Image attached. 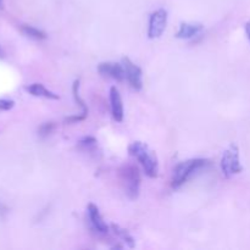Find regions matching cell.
Listing matches in <instances>:
<instances>
[{"label": "cell", "mask_w": 250, "mask_h": 250, "mask_svg": "<svg viewBox=\"0 0 250 250\" xmlns=\"http://www.w3.org/2000/svg\"><path fill=\"white\" fill-rule=\"evenodd\" d=\"M129 155L136 158L138 163L143 167L144 172L148 177L155 178L158 177L159 172V163L155 153L150 150L148 146L143 142H133L128 146Z\"/></svg>", "instance_id": "obj_1"}, {"label": "cell", "mask_w": 250, "mask_h": 250, "mask_svg": "<svg viewBox=\"0 0 250 250\" xmlns=\"http://www.w3.org/2000/svg\"><path fill=\"white\" fill-rule=\"evenodd\" d=\"M119 178L127 197L132 200L137 199L139 195L142 182L141 172H139L138 167L131 165V164L122 165L119 168Z\"/></svg>", "instance_id": "obj_2"}, {"label": "cell", "mask_w": 250, "mask_h": 250, "mask_svg": "<svg viewBox=\"0 0 250 250\" xmlns=\"http://www.w3.org/2000/svg\"><path fill=\"white\" fill-rule=\"evenodd\" d=\"M207 165L208 160H204V159H190V160H186L178 164L172 173V180H171L172 188L177 189V188L182 187L193 175H195L198 171H200Z\"/></svg>", "instance_id": "obj_3"}, {"label": "cell", "mask_w": 250, "mask_h": 250, "mask_svg": "<svg viewBox=\"0 0 250 250\" xmlns=\"http://www.w3.org/2000/svg\"><path fill=\"white\" fill-rule=\"evenodd\" d=\"M221 170L226 178L238 175L243 171V166L239 160V149L236 144H231L222 154Z\"/></svg>", "instance_id": "obj_4"}, {"label": "cell", "mask_w": 250, "mask_h": 250, "mask_svg": "<svg viewBox=\"0 0 250 250\" xmlns=\"http://www.w3.org/2000/svg\"><path fill=\"white\" fill-rule=\"evenodd\" d=\"M167 26V11L159 9L154 11L149 17L148 37L150 39L160 38Z\"/></svg>", "instance_id": "obj_5"}, {"label": "cell", "mask_w": 250, "mask_h": 250, "mask_svg": "<svg viewBox=\"0 0 250 250\" xmlns=\"http://www.w3.org/2000/svg\"><path fill=\"white\" fill-rule=\"evenodd\" d=\"M122 66L125 70V77L128 81L131 87L136 90H141L143 88V72L139 66L132 62L129 58L122 59Z\"/></svg>", "instance_id": "obj_6"}, {"label": "cell", "mask_w": 250, "mask_h": 250, "mask_svg": "<svg viewBox=\"0 0 250 250\" xmlns=\"http://www.w3.org/2000/svg\"><path fill=\"white\" fill-rule=\"evenodd\" d=\"M98 72L103 76V77L111 78V80L117 81V82H122L125 80V70L122 63L116 62H102L98 66Z\"/></svg>", "instance_id": "obj_7"}, {"label": "cell", "mask_w": 250, "mask_h": 250, "mask_svg": "<svg viewBox=\"0 0 250 250\" xmlns=\"http://www.w3.org/2000/svg\"><path fill=\"white\" fill-rule=\"evenodd\" d=\"M110 106H111V114L112 117L116 122L124 121L125 110H124V103H122L121 94H120L119 89L116 87L110 88Z\"/></svg>", "instance_id": "obj_8"}, {"label": "cell", "mask_w": 250, "mask_h": 250, "mask_svg": "<svg viewBox=\"0 0 250 250\" xmlns=\"http://www.w3.org/2000/svg\"><path fill=\"white\" fill-rule=\"evenodd\" d=\"M88 219H89L90 225H92L93 229L97 231L98 233H107L109 231V226L106 225V222L104 221L103 216L100 215L99 209H98L97 205L89 204L88 205Z\"/></svg>", "instance_id": "obj_9"}, {"label": "cell", "mask_w": 250, "mask_h": 250, "mask_svg": "<svg viewBox=\"0 0 250 250\" xmlns=\"http://www.w3.org/2000/svg\"><path fill=\"white\" fill-rule=\"evenodd\" d=\"M204 26L202 23H197V22H183L180 24V28H178L176 37L178 39H190L193 37L198 36L199 33H202Z\"/></svg>", "instance_id": "obj_10"}, {"label": "cell", "mask_w": 250, "mask_h": 250, "mask_svg": "<svg viewBox=\"0 0 250 250\" xmlns=\"http://www.w3.org/2000/svg\"><path fill=\"white\" fill-rule=\"evenodd\" d=\"M26 90L33 97H38V98H44V99H50V100H58L59 95L56 93L51 92L49 90L48 88L44 87L42 83H32L29 84L28 87H26Z\"/></svg>", "instance_id": "obj_11"}, {"label": "cell", "mask_w": 250, "mask_h": 250, "mask_svg": "<svg viewBox=\"0 0 250 250\" xmlns=\"http://www.w3.org/2000/svg\"><path fill=\"white\" fill-rule=\"evenodd\" d=\"M21 32L24 36L31 39H34V41H43V39L46 38L45 32L39 28H36L33 26H29V24H22Z\"/></svg>", "instance_id": "obj_12"}, {"label": "cell", "mask_w": 250, "mask_h": 250, "mask_svg": "<svg viewBox=\"0 0 250 250\" xmlns=\"http://www.w3.org/2000/svg\"><path fill=\"white\" fill-rule=\"evenodd\" d=\"M78 90H80V81L77 80L73 82L72 93H73V97H75L76 103H77V104L81 106V109H82V112H81V116H80V121H82V120H84L85 117H87L88 107H87V105L84 104V100L80 97V92H78Z\"/></svg>", "instance_id": "obj_13"}, {"label": "cell", "mask_w": 250, "mask_h": 250, "mask_svg": "<svg viewBox=\"0 0 250 250\" xmlns=\"http://www.w3.org/2000/svg\"><path fill=\"white\" fill-rule=\"evenodd\" d=\"M111 229H114L115 234H116L119 238H121L122 241L125 242V243H127V246L129 247V248H134V239L133 237L131 236V234L128 233V232L126 231V229H121L120 226H117V225H111Z\"/></svg>", "instance_id": "obj_14"}, {"label": "cell", "mask_w": 250, "mask_h": 250, "mask_svg": "<svg viewBox=\"0 0 250 250\" xmlns=\"http://www.w3.org/2000/svg\"><path fill=\"white\" fill-rule=\"evenodd\" d=\"M54 128H55V125L53 122H45V124H43L39 127L38 134L42 138H45V137L50 136V133H53Z\"/></svg>", "instance_id": "obj_15"}, {"label": "cell", "mask_w": 250, "mask_h": 250, "mask_svg": "<svg viewBox=\"0 0 250 250\" xmlns=\"http://www.w3.org/2000/svg\"><path fill=\"white\" fill-rule=\"evenodd\" d=\"M95 143H97V141H95L94 138H92V137H87V138H83L82 141L80 142V146H82V148L84 149H90L92 146H95Z\"/></svg>", "instance_id": "obj_16"}, {"label": "cell", "mask_w": 250, "mask_h": 250, "mask_svg": "<svg viewBox=\"0 0 250 250\" xmlns=\"http://www.w3.org/2000/svg\"><path fill=\"white\" fill-rule=\"evenodd\" d=\"M15 103L9 99H0V111H7L14 107Z\"/></svg>", "instance_id": "obj_17"}, {"label": "cell", "mask_w": 250, "mask_h": 250, "mask_svg": "<svg viewBox=\"0 0 250 250\" xmlns=\"http://www.w3.org/2000/svg\"><path fill=\"white\" fill-rule=\"evenodd\" d=\"M246 33H247V37H248V39L250 42V21L246 23Z\"/></svg>", "instance_id": "obj_18"}, {"label": "cell", "mask_w": 250, "mask_h": 250, "mask_svg": "<svg viewBox=\"0 0 250 250\" xmlns=\"http://www.w3.org/2000/svg\"><path fill=\"white\" fill-rule=\"evenodd\" d=\"M2 55H4V53H2V50L0 49V58H2Z\"/></svg>", "instance_id": "obj_19"}, {"label": "cell", "mask_w": 250, "mask_h": 250, "mask_svg": "<svg viewBox=\"0 0 250 250\" xmlns=\"http://www.w3.org/2000/svg\"><path fill=\"white\" fill-rule=\"evenodd\" d=\"M1 1H2V0H0V6H1Z\"/></svg>", "instance_id": "obj_20"}]
</instances>
